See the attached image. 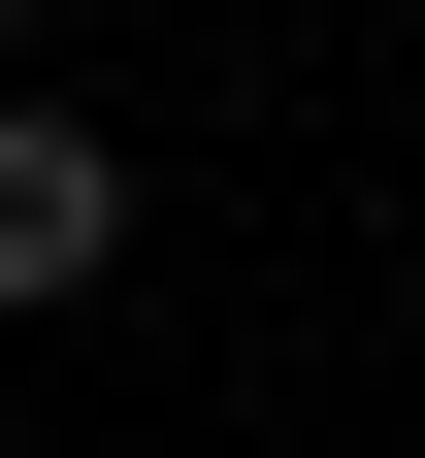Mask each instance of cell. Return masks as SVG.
I'll return each instance as SVG.
<instances>
[{"instance_id":"cell-1","label":"cell","mask_w":425,"mask_h":458,"mask_svg":"<svg viewBox=\"0 0 425 458\" xmlns=\"http://www.w3.org/2000/svg\"><path fill=\"white\" fill-rule=\"evenodd\" d=\"M98 262H132V131H66V98L0 66V327H66Z\"/></svg>"},{"instance_id":"cell-2","label":"cell","mask_w":425,"mask_h":458,"mask_svg":"<svg viewBox=\"0 0 425 458\" xmlns=\"http://www.w3.org/2000/svg\"><path fill=\"white\" fill-rule=\"evenodd\" d=\"M0 66H33V0H0Z\"/></svg>"}]
</instances>
